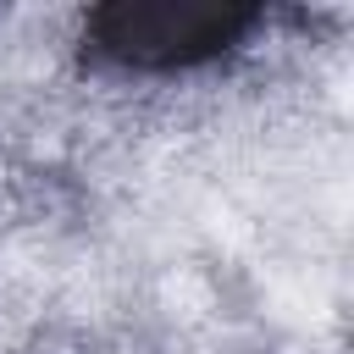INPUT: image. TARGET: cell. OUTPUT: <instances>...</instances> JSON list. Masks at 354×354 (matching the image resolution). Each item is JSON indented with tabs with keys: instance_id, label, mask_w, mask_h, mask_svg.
<instances>
[{
	"instance_id": "6da1fadb",
	"label": "cell",
	"mask_w": 354,
	"mask_h": 354,
	"mask_svg": "<svg viewBox=\"0 0 354 354\" xmlns=\"http://www.w3.org/2000/svg\"><path fill=\"white\" fill-rule=\"evenodd\" d=\"M260 22V6L105 0L83 17V55L111 72H188L249 44Z\"/></svg>"
}]
</instances>
